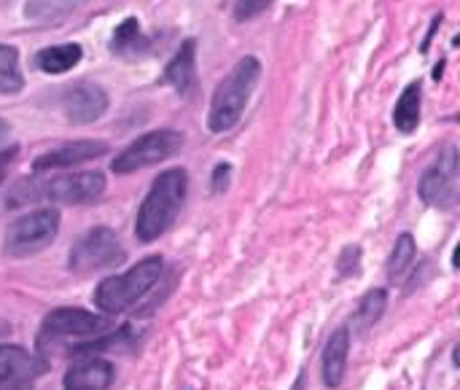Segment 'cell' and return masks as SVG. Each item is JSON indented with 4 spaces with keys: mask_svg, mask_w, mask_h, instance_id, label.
I'll return each instance as SVG.
<instances>
[{
    "mask_svg": "<svg viewBox=\"0 0 460 390\" xmlns=\"http://www.w3.org/2000/svg\"><path fill=\"white\" fill-rule=\"evenodd\" d=\"M105 191V175L97 170L86 173H73V175H57V178H24L19 181L5 205L8 208H22L30 202H62V205H86L100 199Z\"/></svg>",
    "mask_w": 460,
    "mask_h": 390,
    "instance_id": "6da1fadb",
    "label": "cell"
},
{
    "mask_svg": "<svg viewBox=\"0 0 460 390\" xmlns=\"http://www.w3.org/2000/svg\"><path fill=\"white\" fill-rule=\"evenodd\" d=\"M186 191H189V173L181 167L164 170L151 183L135 218V235L140 243H154L172 226L178 210L183 208Z\"/></svg>",
    "mask_w": 460,
    "mask_h": 390,
    "instance_id": "7a4b0ae2",
    "label": "cell"
},
{
    "mask_svg": "<svg viewBox=\"0 0 460 390\" xmlns=\"http://www.w3.org/2000/svg\"><path fill=\"white\" fill-rule=\"evenodd\" d=\"M259 78H261V62L256 57H243L232 67V73L213 92L210 116H208L210 132H229L240 121Z\"/></svg>",
    "mask_w": 460,
    "mask_h": 390,
    "instance_id": "3957f363",
    "label": "cell"
},
{
    "mask_svg": "<svg viewBox=\"0 0 460 390\" xmlns=\"http://www.w3.org/2000/svg\"><path fill=\"white\" fill-rule=\"evenodd\" d=\"M159 275H162V256H148L137 261L132 270H127L124 275L105 278L94 288V305L108 315L124 313L159 283Z\"/></svg>",
    "mask_w": 460,
    "mask_h": 390,
    "instance_id": "277c9868",
    "label": "cell"
},
{
    "mask_svg": "<svg viewBox=\"0 0 460 390\" xmlns=\"http://www.w3.org/2000/svg\"><path fill=\"white\" fill-rule=\"evenodd\" d=\"M124 259H127V251L119 235L108 226H94L73 243L67 253V267L78 275H86V272L119 267Z\"/></svg>",
    "mask_w": 460,
    "mask_h": 390,
    "instance_id": "5b68a950",
    "label": "cell"
},
{
    "mask_svg": "<svg viewBox=\"0 0 460 390\" xmlns=\"http://www.w3.org/2000/svg\"><path fill=\"white\" fill-rule=\"evenodd\" d=\"M59 232V213L54 208H43V210H32L22 218H16L8 229H5V243L3 251L11 259H24L32 256L38 251H43L46 245H51V240Z\"/></svg>",
    "mask_w": 460,
    "mask_h": 390,
    "instance_id": "8992f818",
    "label": "cell"
},
{
    "mask_svg": "<svg viewBox=\"0 0 460 390\" xmlns=\"http://www.w3.org/2000/svg\"><path fill=\"white\" fill-rule=\"evenodd\" d=\"M186 137L178 129H154L140 135L135 143H129L121 154H116V159L111 162V170L116 175H127L151 164H159L170 156H175L183 148Z\"/></svg>",
    "mask_w": 460,
    "mask_h": 390,
    "instance_id": "52a82bcc",
    "label": "cell"
},
{
    "mask_svg": "<svg viewBox=\"0 0 460 390\" xmlns=\"http://www.w3.org/2000/svg\"><path fill=\"white\" fill-rule=\"evenodd\" d=\"M420 199L431 208H453L458 199V151L445 148L420 178Z\"/></svg>",
    "mask_w": 460,
    "mask_h": 390,
    "instance_id": "ba28073f",
    "label": "cell"
},
{
    "mask_svg": "<svg viewBox=\"0 0 460 390\" xmlns=\"http://www.w3.org/2000/svg\"><path fill=\"white\" fill-rule=\"evenodd\" d=\"M111 321L97 313H86L78 307H59L43 318V334L51 337H100L108 334Z\"/></svg>",
    "mask_w": 460,
    "mask_h": 390,
    "instance_id": "9c48e42d",
    "label": "cell"
},
{
    "mask_svg": "<svg viewBox=\"0 0 460 390\" xmlns=\"http://www.w3.org/2000/svg\"><path fill=\"white\" fill-rule=\"evenodd\" d=\"M59 102H62L65 119L73 124H92L108 111V94L94 81H78L73 86H65Z\"/></svg>",
    "mask_w": 460,
    "mask_h": 390,
    "instance_id": "30bf717a",
    "label": "cell"
},
{
    "mask_svg": "<svg viewBox=\"0 0 460 390\" xmlns=\"http://www.w3.org/2000/svg\"><path fill=\"white\" fill-rule=\"evenodd\" d=\"M108 154V143L105 140H75V143H65L54 151L40 154L32 162L35 173H49V170H65V167H75L84 162H92L97 156Z\"/></svg>",
    "mask_w": 460,
    "mask_h": 390,
    "instance_id": "8fae6325",
    "label": "cell"
},
{
    "mask_svg": "<svg viewBox=\"0 0 460 390\" xmlns=\"http://www.w3.org/2000/svg\"><path fill=\"white\" fill-rule=\"evenodd\" d=\"M49 364L35 353H27L19 345H0V375L19 383H32L35 377L46 375Z\"/></svg>",
    "mask_w": 460,
    "mask_h": 390,
    "instance_id": "7c38bea8",
    "label": "cell"
},
{
    "mask_svg": "<svg viewBox=\"0 0 460 390\" xmlns=\"http://www.w3.org/2000/svg\"><path fill=\"white\" fill-rule=\"evenodd\" d=\"M116 372L102 359H86L75 367H70L62 377L65 390H108Z\"/></svg>",
    "mask_w": 460,
    "mask_h": 390,
    "instance_id": "4fadbf2b",
    "label": "cell"
},
{
    "mask_svg": "<svg viewBox=\"0 0 460 390\" xmlns=\"http://www.w3.org/2000/svg\"><path fill=\"white\" fill-rule=\"evenodd\" d=\"M348 356H350V332L342 326V329L332 332V337L326 340V348H323L321 367H323V383H326V388L334 390L342 386L345 369H348Z\"/></svg>",
    "mask_w": 460,
    "mask_h": 390,
    "instance_id": "5bb4252c",
    "label": "cell"
},
{
    "mask_svg": "<svg viewBox=\"0 0 460 390\" xmlns=\"http://www.w3.org/2000/svg\"><path fill=\"white\" fill-rule=\"evenodd\" d=\"M164 81H170L181 94H189L197 84V40L186 38L175 57L164 67Z\"/></svg>",
    "mask_w": 460,
    "mask_h": 390,
    "instance_id": "9a60e30c",
    "label": "cell"
},
{
    "mask_svg": "<svg viewBox=\"0 0 460 390\" xmlns=\"http://www.w3.org/2000/svg\"><path fill=\"white\" fill-rule=\"evenodd\" d=\"M151 49L148 35L143 32L140 22L135 16H127L121 24H116L113 35H111V51L121 54V57H140Z\"/></svg>",
    "mask_w": 460,
    "mask_h": 390,
    "instance_id": "2e32d148",
    "label": "cell"
},
{
    "mask_svg": "<svg viewBox=\"0 0 460 390\" xmlns=\"http://www.w3.org/2000/svg\"><path fill=\"white\" fill-rule=\"evenodd\" d=\"M84 57V49L78 43H57V46H46L35 54V67L40 73L49 75H59L67 73L70 67H75Z\"/></svg>",
    "mask_w": 460,
    "mask_h": 390,
    "instance_id": "e0dca14e",
    "label": "cell"
},
{
    "mask_svg": "<svg viewBox=\"0 0 460 390\" xmlns=\"http://www.w3.org/2000/svg\"><path fill=\"white\" fill-rule=\"evenodd\" d=\"M84 3H89V0H27L24 3V19L38 24V27H49V24L67 19Z\"/></svg>",
    "mask_w": 460,
    "mask_h": 390,
    "instance_id": "ac0fdd59",
    "label": "cell"
},
{
    "mask_svg": "<svg viewBox=\"0 0 460 390\" xmlns=\"http://www.w3.org/2000/svg\"><path fill=\"white\" fill-rule=\"evenodd\" d=\"M420 97H423L420 94V81H412L404 89V94L399 97V102L394 108V124H396L399 132L410 135V132L418 129V124H420Z\"/></svg>",
    "mask_w": 460,
    "mask_h": 390,
    "instance_id": "d6986e66",
    "label": "cell"
},
{
    "mask_svg": "<svg viewBox=\"0 0 460 390\" xmlns=\"http://www.w3.org/2000/svg\"><path fill=\"white\" fill-rule=\"evenodd\" d=\"M24 86L19 73V51L8 43H0V92L16 94Z\"/></svg>",
    "mask_w": 460,
    "mask_h": 390,
    "instance_id": "ffe728a7",
    "label": "cell"
},
{
    "mask_svg": "<svg viewBox=\"0 0 460 390\" xmlns=\"http://www.w3.org/2000/svg\"><path fill=\"white\" fill-rule=\"evenodd\" d=\"M415 256H418L415 237H412L410 232H404V235L396 240V245H394V253H391V259H388V278H391V280L402 278V275H404V272L412 267Z\"/></svg>",
    "mask_w": 460,
    "mask_h": 390,
    "instance_id": "44dd1931",
    "label": "cell"
},
{
    "mask_svg": "<svg viewBox=\"0 0 460 390\" xmlns=\"http://www.w3.org/2000/svg\"><path fill=\"white\" fill-rule=\"evenodd\" d=\"M385 305H388V294L383 288H375L369 291L361 302H358V310H356V326L367 329V326H375L380 321V315L385 313Z\"/></svg>",
    "mask_w": 460,
    "mask_h": 390,
    "instance_id": "7402d4cb",
    "label": "cell"
},
{
    "mask_svg": "<svg viewBox=\"0 0 460 390\" xmlns=\"http://www.w3.org/2000/svg\"><path fill=\"white\" fill-rule=\"evenodd\" d=\"M275 0H234V19L237 22H245V19H253L259 16L261 11H267Z\"/></svg>",
    "mask_w": 460,
    "mask_h": 390,
    "instance_id": "603a6c76",
    "label": "cell"
},
{
    "mask_svg": "<svg viewBox=\"0 0 460 390\" xmlns=\"http://www.w3.org/2000/svg\"><path fill=\"white\" fill-rule=\"evenodd\" d=\"M358 261H361V248L358 245H348L337 261V270L340 275H356L358 272Z\"/></svg>",
    "mask_w": 460,
    "mask_h": 390,
    "instance_id": "cb8c5ba5",
    "label": "cell"
},
{
    "mask_svg": "<svg viewBox=\"0 0 460 390\" xmlns=\"http://www.w3.org/2000/svg\"><path fill=\"white\" fill-rule=\"evenodd\" d=\"M229 175H232V164H216V170H213V186H210V191L213 194H221V191H226V186H229Z\"/></svg>",
    "mask_w": 460,
    "mask_h": 390,
    "instance_id": "d4e9b609",
    "label": "cell"
},
{
    "mask_svg": "<svg viewBox=\"0 0 460 390\" xmlns=\"http://www.w3.org/2000/svg\"><path fill=\"white\" fill-rule=\"evenodd\" d=\"M0 390H32V383H19V380H8L0 375Z\"/></svg>",
    "mask_w": 460,
    "mask_h": 390,
    "instance_id": "484cf974",
    "label": "cell"
},
{
    "mask_svg": "<svg viewBox=\"0 0 460 390\" xmlns=\"http://www.w3.org/2000/svg\"><path fill=\"white\" fill-rule=\"evenodd\" d=\"M16 156V148H8V151H0V181H3V170H5V164L11 162Z\"/></svg>",
    "mask_w": 460,
    "mask_h": 390,
    "instance_id": "4316f807",
    "label": "cell"
},
{
    "mask_svg": "<svg viewBox=\"0 0 460 390\" xmlns=\"http://www.w3.org/2000/svg\"><path fill=\"white\" fill-rule=\"evenodd\" d=\"M8 135H11V124L5 119H0V143L8 140Z\"/></svg>",
    "mask_w": 460,
    "mask_h": 390,
    "instance_id": "83f0119b",
    "label": "cell"
}]
</instances>
